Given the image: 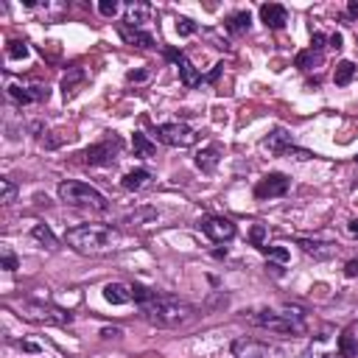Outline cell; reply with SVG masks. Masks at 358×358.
<instances>
[{
	"mask_svg": "<svg viewBox=\"0 0 358 358\" xmlns=\"http://www.w3.org/2000/svg\"><path fill=\"white\" fill-rule=\"evenodd\" d=\"M126 78H129V81H143V78H148V70H131Z\"/></svg>",
	"mask_w": 358,
	"mask_h": 358,
	"instance_id": "cell-40",
	"label": "cell"
},
{
	"mask_svg": "<svg viewBox=\"0 0 358 358\" xmlns=\"http://www.w3.org/2000/svg\"><path fill=\"white\" fill-rule=\"evenodd\" d=\"M20 316L28 319V322H36V324H56V327H64V324L73 322V313H67L56 305L36 302V299H22L20 302Z\"/></svg>",
	"mask_w": 358,
	"mask_h": 358,
	"instance_id": "cell-7",
	"label": "cell"
},
{
	"mask_svg": "<svg viewBox=\"0 0 358 358\" xmlns=\"http://www.w3.org/2000/svg\"><path fill=\"white\" fill-rule=\"evenodd\" d=\"M344 277H358V260H347V266H344Z\"/></svg>",
	"mask_w": 358,
	"mask_h": 358,
	"instance_id": "cell-39",
	"label": "cell"
},
{
	"mask_svg": "<svg viewBox=\"0 0 358 358\" xmlns=\"http://www.w3.org/2000/svg\"><path fill=\"white\" fill-rule=\"evenodd\" d=\"M296 246H299L305 255H313L316 260H327V257L338 255V243H330V241H310V238H296Z\"/></svg>",
	"mask_w": 358,
	"mask_h": 358,
	"instance_id": "cell-16",
	"label": "cell"
},
{
	"mask_svg": "<svg viewBox=\"0 0 358 358\" xmlns=\"http://www.w3.org/2000/svg\"><path fill=\"white\" fill-rule=\"evenodd\" d=\"M338 355L341 358H358V336H355V327H344L341 336H338Z\"/></svg>",
	"mask_w": 358,
	"mask_h": 358,
	"instance_id": "cell-23",
	"label": "cell"
},
{
	"mask_svg": "<svg viewBox=\"0 0 358 358\" xmlns=\"http://www.w3.org/2000/svg\"><path fill=\"white\" fill-rule=\"evenodd\" d=\"M224 28H227V34H232V36H241V34H246V31L252 28V14H249L246 8H241V11H232V14H227V20H224Z\"/></svg>",
	"mask_w": 358,
	"mask_h": 358,
	"instance_id": "cell-21",
	"label": "cell"
},
{
	"mask_svg": "<svg viewBox=\"0 0 358 358\" xmlns=\"http://www.w3.org/2000/svg\"><path fill=\"white\" fill-rule=\"evenodd\" d=\"M327 341H333V327H330V324H324V327H322V333H319V336L305 347L302 358H336V355H338V347L327 350V347H324Z\"/></svg>",
	"mask_w": 358,
	"mask_h": 358,
	"instance_id": "cell-14",
	"label": "cell"
},
{
	"mask_svg": "<svg viewBox=\"0 0 358 358\" xmlns=\"http://www.w3.org/2000/svg\"><path fill=\"white\" fill-rule=\"evenodd\" d=\"M84 81H87V70H84V67H70V70L64 73V78H62V92H64V98L76 95V90H78Z\"/></svg>",
	"mask_w": 358,
	"mask_h": 358,
	"instance_id": "cell-24",
	"label": "cell"
},
{
	"mask_svg": "<svg viewBox=\"0 0 358 358\" xmlns=\"http://www.w3.org/2000/svg\"><path fill=\"white\" fill-rule=\"evenodd\" d=\"M260 148L263 151H268V154H274V157H294V159H313L316 154L313 151H308V148H299L296 143H294V137L285 131V129H271L263 140H260Z\"/></svg>",
	"mask_w": 358,
	"mask_h": 358,
	"instance_id": "cell-6",
	"label": "cell"
},
{
	"mask_svg": "<svg viewBox=\"0 0 358 358\" xmlns=\"http://www.w3.org/2000/svg\"><path fill=\"white\" fill-rule=\"evenodd\" d=\"M165 59H171L176 67H179V78H182V84L187 87V90H193L196 84H201V76H199V70L193 67V62L182 53V50H173V48H165Z\"/></svg>",
	"mask_w": 358,
	"mask_h": 358,
	"instance_id": "cell-12",
	"label": "cell"
},
{
	"mask_svg": "<svg viewBox=\"0 0 358 358\" xmlns=\"http://www.w3.org/2000/svg\"><path fill=\"white\" fill-rule=\"evenodd\" d=\"M249 324L271 330V333H282V336H302L305 333V313L299 308H285V310H252L249 313Z\"/></svg>",
	"mask_w": 358,
	"mask_h": 358,
	"instance_id": "cell-3",
	"label": "cell"
},
{
	"mask_svg": "<svg viewBox=\"0 0 358 358\" xmlns=\"http://www.w3.org/2000/svg\"><path fill=\"white\" fill-rule=\"evenodd\" d=\"M140 316L151 324V327H162V330H176L190 324L193 319H199V308L190 305L187 299L171 296V294H154L148 302L140 305Z\"/></svg>",
	"mask_w": 358,
	"mask_h": 358,
	"instance_id": "cell-1",
	"label": "cell"
},
{
	"mask_svg": "<svg viewBox=\"0 0 358 358\" xmlns=\"http://www.w3.org/2000/svg\"><path fill=\"white\" fill-rule=\"evenodd\" d=\"M249 241H252V246H266V227L263 224H252V229H249Z\"/></svg>",
	"mask_w": 358,
	"mask_h": 358,
	"instance_id": "cell-33",
	"label": "cell"
},
{
	"mask_svg": "<svg viewBox=\"0 0 358 358\" xmlns=\"http://www.w3.org/2000/svg\"><path fill=\"white\" fill-rule=\"evenodd\" d=\"M260 252L266 255V263H277V266L288 263V257H291L285 246H268V243H266V246H260Z\"/></svg>",
	"mask_w": 358,
	"mask_h": 358,
	"instance_id": "cell-29",
	"label": "cell"
},
{
	"mask_svg": "<svg viewBox=\"0 0 358 358\" xmlns=\"http://www.w3.org/2000/svg\"><path fill=\"white\" fill-rule=\"evenodd\" d=\"M98 11H101L103 17H115V14L120 11V3H117V0H101V3H98Z\"/></svg>",
	"mask_w": 358,
	"mask_h": 358,
	"instance_id": "cell-34",
	"label": "cell"
},
{
	"mask_svg": "<svg viewBox=\"0 0 358 358\" xmlns=\"http://www.w3.org/2000/svg\"><path fill=\"white\" fill-rule=\"evenodd\" d=\"M59 199L70 207H90V210H101V213L109 207V201L101 190H95L92 185L78 182V179H64L59 185Z\"/></svg>",
	"mask_w": 358,
	"mask_h": 358,
	"instance_id": "cell-4",
	"label": "cell"
},
{
	"mask_svg": "<svg viewBox=\"0 0 358 358\" xmlns=\"http://www.w3.org/2000/svg\"><path fill=\"white\" fill-rule=\"evenodd\" d=\"M218 159H221V145H218V143H210V145L199 148V151H196V157H193L196 168H199V171H204V173H213V171H215V165H218Z\"/></svg>",
	"mask_w": 358,
	"mask_h": 358,
	"instance_id": "cell-18",
	"label": "cell"
},
{
	"mask_svg": "<svg viewBox=\"0 0 358 358\" xmlns=\"http://www.w3.org/2000/svg\"><path fill=\"white\" fill-rule=\"evenodd\" d=\"M0 201H3V204H14V201H17V185H14L8 176L0 179Z\"/></svg>",
	"mask_w": 358,
	"mask_h": 358,
	"instance_id": "cell-31",
	"label": "cell"
},
{
	"mask_svg": "<svg viewBox=\"0 0 358 358\" xmlns=\"http://www.w3.org/2000/svg\"><path fill=\"white\" fill-rule=\"evenodd\" d=\"M347 232H350L352 238H358V218H350V221H347Z\"/></svg>",
	"mask_w": 358,
	"mask_h": 358,
	"instance_id": "cell-43",
	"label": "cell"
},
{
	"mask_svg": "<svg viewBox=\"0 0 358 358\" xmlns=\"http://www.w3.org/2000/svg\"><path fill=\"white\" fill-rule=\"evenodd\" d=\"M131 145H134V157H140V159H148V157H154V151H157V145H154L143 131H134Z\"/></svg>",
	"mask_w": 358,
	"mask_h": 358,
	"instance_id": "cell-26",
	"label": "cell"
},
{
	"mask_svg": "<svg viewBox=\"0 0 358 358\" xmlns=\"http://www.w3.org/2000/svg\"><path fill=\"white\" fill-rule=\"evenodd\" d=\"M151 14H154V8L148 3H129L126 14H123V25L134 28V31H143V25L151 22Z\"/></svg>",
	"mask_w": 358,
	"mask_h": 358,
	"instance_id": "cell-15",
	"label": "cell"
},
{
	"mask_svg": "<svg viewBox=\"0 0 358 358\" xmlns=\"http://www.w3.org/2000/svg\"><path fill=\"white\" fill-rule=\"evenodd\" d=\"M341 42H344V39H341V34H338V31H336V34H330V36H327V45H330V48H333V50H341V48H344V45H341Z\"/></svg>",
	"mask_w": 358,
	"mask_h": 358,
	"instance_id": "cell-37",
	"label": "cell"
},
{
	"mask_svg": "<svg viewBox=\"0 0 358 358\" xmlns=\"http://www.w3.org/2000/svg\"><path fill=\"white\" fill-rule=\"evenodd\" d=\"M288 187H291V179L280 171H271L255 185V199H260V201L263 199H277V196H285Z\"/></svg>",
	"mask_w": 358,
	"mask_h": 358,
	"instance_id": "cell-11",
	"label": "cell"
},
{
	"mask_svg": "<svg viewBox=\"0 0 358 358\" xmlns=\"http://www.w3.org/2000/svg\"><path fill=\"white\" fill-rule=\"evenodd\" d=\"M196 31H199V25H196L190 17H176V34L190 36V34H196Z\"/></svg>",
	"mask_w": 358,
	"mask_h": 358,
	"instance_id": "cell-32",
	"label": "cell"
},
{
	"mask_svg": "<svg viewBox=\"0 0 358 358\" xmlns=\"http://www.w3.org/2000/svg\"><path fill=\"white\" fill-rule=\"evenodd\" d=\"M154 134H157L159 143H165V145H171V148H187V145H193V143L199 140V134H196L187 123H182V120L159 123V126H154Z\"/></svg>",
	"mask_w": 358,
	"mask_h": 358,
	"instance_id": "cell-8",
	"label": "cell"
},
{
	"mask_svg": "<svg viewBox=\"0 0 358 358\" xmlns=\"http://www.w3.org/2000/svg\"><path fill=\"white\" fill-rule=\"evenodd\" d=\"M17 347L25 352H39V344H34V341H17Z\"/></svg>",
	"mask_w": 358,
	"mask_h": 358,
	"instance_id": "cell-41",
	"label": "cell"
},
{
	"mask_svg": "<svg viewBox=\"0 0 358 358\" xmlns=\"http://www.w3.org/2000/svg\"><path fill=\"white\" fill-rule=\"evenodd\" d=\"M260 20H263L266 28L280 31V28H285V22H288V11H285V6H280V3H263V6H260Z\"/></svg>",
	"mask_w": 358,
	"mask_h": 358,
	"instance_id": "cell-17",
	"label": "cell"
},
{
	"mask_svg": "<svg viewBox=\"0 0 358 358\" xmlns=\"http://www.w3.org/2000/svg\"><path fill=\"white\" fill-rule=\"evenodd\" d=\"M355 64L350 62V59H344V62H338L336 64V73H333V81H336V87H347L352 78H355Z\"/></svg>",
	"mask_w": 358,
	"mask_h": 358,
	"instance_id": "cell-25",
	"label": "cell"
},
{
	"mask_svg": "<svg viewBox=\"0 0 358 358\" xmlns=\"http://www.w3.org/2000/svg\"><path fill=\"white\" fill-rule=\"evenodd\" d=\"M6 56H8L11 62H20V59H28V45H25L22 39H11V42L6 45Z\"/></svg>",
	"mask_w": 358,
	"mask_h": 358,
	"instance_id": "cell-30",
	"label": "cell"
},
{
	"mask_svg": "<svg viewBox=\"0 0 358 358\" xmlns=\"http://www.w3.org/2000/svg\"><path fill=\"white\" fill-rule=\"evenodd\" d=\"M67 246L84 257H103V255H112L117 249H123V238L117 229L106 227V224H81V227H73L67 229L64 235Z\"/></svg>",
	"mask_w": 358,
	"mask_h": 358,
	"instance_id": "cell-2",
	"label": "cell"
},
{
	"mask_svg": "<svg viewBox=\"0 0 358 358\" xmlns=\"http://www.w3.org/2000/svg\"><path fill=\"white\" fill-rule=\"evenodd\" d=\"M151 179H154V173H151L148 168H134V171H126V173H123L120 185H123V190L137 193V190L148 187V185H151Z\"/></svg>",
	"mask_w": 358,
	"mask_h": 358,
	"instance_id": "cell-20",
	"label": "cell"
},
{
	"mask_svg": "<svg viewBox=\"0 0 358 358\" xmlns=\"http://www.w3.org/2000/svg\"><path fill=\"white\" fill-rule=\"evenodd\" d=\"M123 151V140L117 131H106L103 140L92 143L90 148H84V165H92V168H106V165H115L117 157Z\"/></svg>",
	"mask_w": 358,
	"mask_h": 358,
	"instance_id": "cell-5",
	"label": "cell"
},
{
	"mask_svg": "<svg viewBox=\"0 0 358 358\" xmlns=\"http://www.w3.org/2000/svg\"><path fill=\"white\" fill-rule=\"evenodd\" d=\"M117 34H120V39L126 42V45H131V48H143V50H151L154 48V36L148 34V31H134V28H126L123 22L117 25Z\"/></svg>",
	"mask_w": 358,
	"mask_h": 358,
	"instance_id": "cell-19",
	"label": "cell"
},
{
	"mask_svg": "<svg viewBox=\"0 0 358 358\" xmlns=\"http://www.w3.org/2000/svg\"><path fill=\"white\" fill-rule=\"evenodd\" d=\"M101 294H103V299L109 305H126V302H131V285H123V282H106Z\"/></svg>",
	"mask_w": 358,
	"mask_h": 358,
	"instance_id": "cell-22",
	"label": "cell"
},
{
	"mask_svg": "<svg viewBox=\"0 0 358 358\" xmlns=\"http://www.w3.org/2000/svg\"><path fill=\"white\" fill-rule=\"evenodd\" d=\"M347 11H350V17H358V3H355V0H352V3H350V6H347Z\"/></svg>",
	"mask_w": 358,
	"mask_h": 358,
	"instance_id": "cell-44",
	"label": "cell"
},
{
	"mask_svg": "<svg viewBox=\"0 0 358 358\" xmlns=\"http://www.w3.org/2000/svg\"><path fill=\"white\" fill-rule=\"evenodd\" d=\"M221 70H224V64H215V67H213V70H210L207 76H201V81H207V84H213V81H215V78L221 76Z\"/></svg>",
	"mask_w": 358,
	"mask_h": 358,
	"instance_id": "cell-38",
	"label": "cell"
},
{
	"mask_svg": "<svg viewBox=\"0 0 358 358\" xmlns=\"http://www.w3.org/2000/svg\"><path fill=\"white\" fill-rule=\"evenodd\" d=\"M324 42H327V36H324V34H319V31H316V34H310V50H316V53H322V50L327 48Z\"/></svg>",
	"mask_w": 358,
	"mask_h": 358,
	"instance_id": "cell-35",
	"label": "cell"
},
{
	"mask_svg": "<svg viewBox=\"0 0 358 358\" xmlns=\"http://www.w3.org/2000/svg\"><path fill=\"white\" fill-rule=\"evenodd\" d=\"M101 336H103V338H117V336H120V327H103Z\"/></svg>",
	"mask_w": 358,
	"mask_h": 358,
	"instance_id": "cell-42",
	"label": "cell"
},
{
	"mask_svg": "<svg viewBox=\"0 0 358 358\" xmlns=\"http://www.w3.org/2000/svg\"><path fill=\"white\" fill-rule=\"evenodd\" d=\"M294 64L299 67V70H313V67H319L322 64V53H316V50H299L296 56H294Z\"/></svg>",
	"mask_w": 358,
	"mask_h": 358,
	"instance_id": "cell-27",
	"label": "cell"
},
{
	"mask_svg": "<svg viewBox=\"0 0 358 358\" xmlns=\"http://www.w3.org/2000/svg\"><path fill=\"white\" fill-rule=\"evenodd\" d=\"M0 263H3V268H6V271H17V266H20V263H17V257H14L11 252H3V260H0Z\"/></svg>",
	"mask_w": 358,
	"mask_h": 358,
	"instance_id": "cell-36",
	"label": "cell"
},
{
	"mask_svg": "<svg viewBox=\"0 0 358 358\" xmlns=\"http://www.w3.org/2000/svg\"><path fill=\"white\" fill-rule=\"evenodd\" d=\"M199 229L215 243H227V241L235 238V224L229 218H224V215H201L199 218Z\"/></svg>",
	"mask_w": 358,
	"mask_h": 358,
	"instance_id": "cell-10",
	"label": "cell"
},
{
	"mask_svg": "<svg viewBox=\"0 0 358 358\" xmlns=\"http://www.w3.org/2000/svg\"><path fill=\"white\" fill-rule=\"evenodd\" d=\"M31 235H34V241H39V243H45L48 249H59V238L50 232V227H45V224H34V229H31Z\"/></svg>",
	"mask_w": 358,
	"mask_h": 358,
	"instance_id": "cell-28",
	"label": "cell"
},
{
	"mask_svg": "<svg viewBox=\"0 0 358 358\" xmlns=\"http://www.w3.org/2000/svg\"><path fill=\"white\" fill-rule=\"evenodd\" d=\"M232 358H277L280 350L260 341V338H252V336H238L232 341Z\"/></svg>",
	"mask_w": 358,
	"mask_h": 358,
	"instance_id": "cell-9",
	"label": "cell"
},
{
	"mask_svg": "<svg viewBox=\"0 0 358 358\" xmlns=\"http://www.w3.org/2000/svg\"><path fill=\"white\" fill-rule=\"evenodd\" d=\"M8 95L20 106H28V103L45 101L48 98V87H42V84H8Z\"/></svg>",
	"mask_w": 358,
	"mask_h": 358,
	"instance_id": "cell-13",
	"label": "cell"
}]
</instances>
